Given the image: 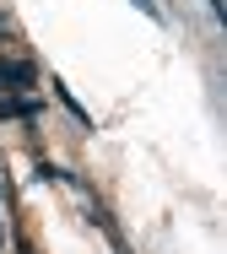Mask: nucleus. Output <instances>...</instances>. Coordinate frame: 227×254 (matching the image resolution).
I'll return each mask as SVG.
<instances>
[{
	"instance_id": "f257e3e1",
	"label": "nucleus",
	"mask_w": 227,
	"mask_h": 254,
	"mask_svg": "<svg viewBox=\"0 0 227 254\" xmlns=\"http://www.w3.org/2000/svg\"><path fill=\"white\" fill-rule=\"evenodd\" d=\"M38 114H44V103H38V98H16V92L0 98V119H38Z\"/></svg>"
},
{
	"instance_id": "f03ea898",
	"label": "nucleus",
	"mask_w": 227,
	"mask_h": 254,
	"mask_svg": "<svg viewBox=\"0 0 227 254\" xmlns=\"http://www.w3.org/2000/svg\"><path fill=\"white\" fill-rule=\"evenodd\" d=\"M55 98L65 103V108H70V114H76V119H81V125H87V130H92V114H87V108H81V103L70 98V87H65V81H55Z\"/></svg>"
},
{
	"instance_id": "7ed1b4c3",
	"label": "nucleus",
	"mask_w": 227,
	"mask_h": 254,
	"mask_svg": "<svg viewBox=\"0 0 227 254\" xmlns=\"http://www.w3.org/2000/svg\"><path fill=\"white\" fill-rule=\"evenodd\" d=\"M135 11H146L152 22H163V5H157V0H135Z\"/></svg>"
},
{
	"instance_id": "20e7f679",
	"label": "nucleus",
	"mask_w": 227,
	"mask_h": 254,
	"mask_svg": "<svg viewBox=\"0 0 227 254\" xmlns=\"http://www.w3.org/2000/svg\"><path fill=\"white\" fill-rule=\"evenodd\" d=\"M206 5H211V16H217V22H222V0H206Z\"/></svg>"
},
{
	"instance_id": "39448f33",
	"label": "nucleus",
	"mask_w": 227,
	"mask_h": 254,
	"mask_svg": "<svg viewBox=\"0 0 227 254\" xmlns=\"http://www.w3.org/2000/svg\"><path fill=\"white\" fill-rule=\"evenodd\" d=\"M0 244H5V222H0Z\"/></svg>"
}]
</instances>
